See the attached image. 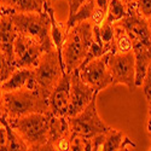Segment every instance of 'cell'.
Here are the masks:
<instances>
[{
  "instance_id": "ba28073f",
  "label": "cell",
  "mask_w": 151,
  "mask_h": 151,
  "mask_svg": "<svg viewBox=\"0 0 151 151\" xmlns=\"http://www.w3.org/2000/svg\"><path fill=\"white\" fill-rule=\"evenodd\" d=\"M108 53L83 63L78 69L81 80L98 93L112 86V79L108 69Z\"/></svg>"
},
{
  "instance_id": "1f68e13d",
  "label": "cell",
  "mask_w": 151,
  "mask_h": 151,
  "mask_svg": "<svg viewBox=\"0 0 151 151\" xmlns=\"http://www.w3.org/2000/svg\"><path fill=\"white\" fill-rule=\"evenodd\" d=\"M121 1H123L126 5H128V4H131V3H133L134 0H121Z\"/></svg>"
},
{
  "instance_id": "e0dca14e",
  "label": "cell",
  "mask_w": 151,
  "mask_h": 151,
  "mask_svg": "<svg viewBox=\"0 0 151 151\" xmlns=\"http://www.w3.org/2000/svg\"><path fill=\"white\" fill-rule=\"evenodd\" d=\"M133 52L135 58V85L137 87H142L147 67L151 62V48L142 44H135L133 45Z\"/></svg>"
},
{
  "instance_id": "ac0fdd59",
  "label": "cell",
  "mask_w": 151,
  "mask_h": 151,
  "mask_svg": "<svg viewBox=\"0 0 151 151\" xmlns=\"http://www.w3.org/2000/svg\"><path fill=\"white\" fill-rule=\"evenodd\" d=\"M33 80V69L29 68H17L10 75V78L1 83L3 92L17 91L24 87H30Z\"/></svg>"
},
{
  "instance_id": "9c48e42d",
  "label": "cell",
  "mask_w": 151,
  "mask_h": 151,
  "mask_svg": "<svg viewBox=\"0 0 151 151\" xmlns=\"http://www.w3.org/2000/svg\"><path fill=\"white\" fill-rule=\"evenodd\" d=\"M127 6V15L116 23L128 33L133 45L142 44L151 48V26L149 19L138 12L134 3H131Z\"/></svg>"
},
{
  "instance_id": "7402d4cb",
  "label": "cell",
  "mask_w": 151,
  "mask_h": 151,
  "mask_svg": "<svg viewBox=\"0 0 151 151\" xmlns=\"http://www.w3.org/2000/svg\"><path fill=\"white\" fill-rule=\"evenodd\" d=\"M114 41H115V30L114 23L104 22L99 29V44L103 46L105 52H112L114 50Z\"/></svg>"
},
{
  "instance_id": "4fadbf2b",
  "label": "cell",
  "mask_w": 151,
  "mask_h": 151,
  "mask_svg": "<svg viewBox=\"0 0 151 151\" xmlns=\"http://www.w3.org/2000/svg\"><path fill=\"white\" fill-rule=\"evenodd\" d=\"M11 14H3L0 18V50L4 52L6 58L14 64V47L17 37Z\"/></svg>"
},
{
  "instance_id": "44dd1931",
  "label": "cell",
  "mask_w": 151,
  "mask_h": 151,
  "mask_svg": "<svg viewBox=\"0 0 151 151\" xmlns=\"http://www.w3.org/2000/svg\"><path fill=\"white\" fill-rule=\"evenodd\" d=\"M0 122L4 124V127L6 129V134H7V150L9 151H14V150H29L27 144L24 143V140L21 138V135L11 127L10 123L7 122V120L5 117H3Z\"/></svg>"
},
{
  "instance_id": "4316f807",
  "label": "cell",
  "mask_w": 151,
  "mask_h": 151,
  "mask_svg": "<svg viewBox=\"0 0 151 151\" xmlns=\"http://www.w3.org/2000/svg\"><path fill=\"white\" fill-rule=\"evenodd\" d=\"M142 88H143V92H144V96H145L146 100H150V98H151V62H150L147 70H146V74L144 76V80H143V83H142Z\"/></svg>"
},
{
  "instance_id": "30bf717a",
  "label": "cell",
  "mask_w": 151,
  "mask_h": 151,
  "mask_svg": "<svg viewBox=\"0 0 151 151\" xmlns=\"http://www.w3.org/2000/svg\"><path fill=\"white\" fill-rule=\"evenodd\" d=\"M46 48L35 39L17 34L14 47V65L17 68L34 69Z\"/></svg>"
},
{
  "instance_id": "e575fe53",
  "label": "cell",
  "mask_w": 151,
  "mask_h": 151,
  "mask_svg": "<svg viewBox=\"0 0 151 151\" xmlns=\"http://www.w3.org/2000/svg\"><path fill=\"white\" fill-rule=\"evenodd\" d=\"M147 103H149V108H151V98H150V100H147Z\"/></svg>"
},
{
  "instance_id": "f546056e",
  "label": "cell",
  "mask_w": 151,
  "mask_h": 151,
  "mask_svg": "<svg viewBox=\"0 0 151 151\" xmlns=\"http://www.w3.org/2000/svg\"><path fill=\"white\" fill-rule=\"evenodd\" d=\"M147 132L151 135V108H149V119H147ZM151 150V147H150Z\"/></svg>"
},
{
  "instance_id": "603a6c76",
  "label": "cell",
  "mask_w": 151,
  "mask_h": 151,
  "mask_svg": "<svg viewBox=\"0 0 151 151\" xmlns=\"http://www.w3.org/2000/svg\"><path fill=\"white\" fill-rule=\"evenodd\" d=\"M128 6L121 0H109L108 5V14L105 21L109 23H115L120 19H122L127 15Z\"/></svg>"
},
{
  "instance_id": "2e32d148",
  "label": "cell",
  "mask_w": 151,
  "mask_h": 151,
  "mask_svg": "<svg viewBox=\"0 0 151 151\" xmlns=\"http://www.w3.org/2000/svg\"><path fill=\"white\" fill-rule=\"evenodd\" d=\"M135 143H133L129 138L126 137L122 132L109 128L103 137V143L100 150L103 151H116V150H128V147L135 149Z\"/></svg>"
},
{
  "instance_id": "ffe728a7",
  "label": "cell",
  "mask_w": 151,
  "mask_h": 151,
  "mask_svg": "<svg viewBox=\"0 0 151 151\" xmlns=\"http://www.w3.org/2000/svg\"><path fill=\"white\" fill-rule=\"evenodd\" d=\"M94 6H96V0H87L86 3H83L79 10L75 12L73 16H70L67 21L68 23V27L71 28L73 26L85 21H90L92 15H93V11H94Z\"/></svg>"
},
{
  "instance_id": "52a82bcc",
  "label": "cell",
  "mask_w": 151,
  "mask_h": 151,
  "mask_svg": "<svg viewBox=\"0 0 151 151\" xmlns=\"http://www.w3.org/2000/svg\"><path fill=\"white\" fill-rule=\"evenodd\" d=\"M108 69L112 79V86L122 83L133 92L137 88L135 85V58L134 52L108 53Z\"/></svg>"
},
{
  "instance_id": "83f0119b",
  "label": "cell",
  "mask_w": 151,
  "mask_h": 151,
  "mask_svg": "<svg viewBox=\"0 0 151 151\" xmlns=\"http://www.w3.org/2000/svg\"><path fill=\"white\" fill-rule=\"evenodd\" d=\"M7 150V134L4 124L0 122V151Z\"/></svg>"
},
{
  "instance_id": "484cf974",
  "label": "cell",
  "mask_w": 151,
  "mask_h": 151,
  "mask_svg": "<svg viewBox=\"0 0 151 151\" xmlns=\"http://www.w3.org/2000/svg\"><path fill=\"white\" fill-rule=\"evenodd\" d=\"M133 3L142 16L147 19L151 17V0H134Z\"/></svg>"
},
{
  "instance_id": "3957f363",
  "label": "cell",
  "mask_w": 151,
  "mask_h": 151,
  "mask_svg": "<svg viewBox=\"0 0 151 151\" xmlns=\"http://www.w3.org/2000/svg\"><path fill=\"white\" fill-rule=\"evenodd\" d=\"M63 74L64 68L57 48L47 50L42 53L37 65L33 69V80L29 88L35 91L40 97L48 99Z\"/></svg>"
},
{
  "instance_id": "8d00e7d4",
  "label": "cell",
  "mask_w": 151,
  "mask_h": 151,
  "mask_svg": "<svg viewBox=\"0 0 151 151\" xmlns=\"http://www.w3.org/2000/svg\"><path fill=\"white\" fill-rule=\"evenodd\" d=\"M149 23H150V26H151V17L149 18Z\"/></svg>"
},
{
  "instance_id": "836d02e7",
  "label": "cell",
  "mask_w": 151,
  "mask_h": 151,
  "mask_svg": "<svg viewBox=\"0 0 151 151\" xmlns=\"http://www.w3.org/2000/svg\"><path fill=\"white\" fill-rule=\"evenodd\" d=\"M46 1H48V3H51V4H53L55 1H57V0H46Z\"/></svg>"
},
{
  "instance_id": "cb8c5ba5",
  "label": "cell",
  "mask_w": 151,
  "mask_h": 151,
  "mask_svg": "<svg viewBox=\"0 0 151 151\" xmlns=\"http://www.w3.org/2000/svg\"><path fill=\"white\" fill-rule=\"evenodd\" d=\"M15 69L16 67L6 58L4 52L0 50V82L6 81L10 78V75L15 71Z\"/></svg>"
},
{
  "instance_id": "8992f818",
  "label": "cell",
  "mask_w": 151,
  "mask_h": 151,
  "mask_svg": "<svg viewBox=\"0 0 151 151\" xmlns=\"http://www.w3.org/2000/svg\"><path fill=\"white\" fill-rule=\"evenodd\" d=\"M69 128L74 135H80L83 138H92L105 133L110 127L103 122L97 111V97L78 115L67 117Z\"/></svg>"
},
{
  "instance_id": "7c38bea8",
  "label": "cell",
  "mask_w": 151,
  "mask_h": 151,
  "mask_svg": "<svg viewBox=\"0 0 151 151\" xmlns=\"http://www.w3.org/2000/svg\"><path fill=\"white\" fill-rule=\"evenodd\" d=\"M70 102V74L64 71L59 82L48 98L50 114L57 117H67Z\"/></svg>"
},
{
  "instance_id": "d590c367",
  "label": "cell",
  "mask_w": 151,
  "mask_h": 151,
  "mask_svg": "<svg viewBox=\"0 0 151 151\" xmlns=\"http://www.w3.org/2000/svg\"><path fill=\"white\" fill-rule=\"evenodd\" d=\"M1 15H3V10H1V7H0V18H1Z\"/></svg>"
},
{
  "instance_id": "4dcf8cb0",
  "label": "cell",
  "mask_w": 151,
  "mask_h": 151,
  "mask_svg": "<svg viewBox=\"0 0 151 151\" xmlns=\"http://www.w3.org/2000/svg\"><path fill=\"white\" fill-rule=\"evenodd\" d=\"M4 117V112H3V108H1V104H0V121H1V119Z\"/></svg>"
},
{
  "instance_id": "6da1fadb",
  "label": "cell",
  "mask_w": 151,
  "mask_h": 151,
  "mask_svg": "<svg viewBox=\"0 0 151 151\" xmlns=\"http://www.w3.org/2000/svg\"><path fill=\"white\" fill-rule=\"evenodd\" d=\"M93 41V29L90 21L75 24L68 30L62 47V63L67 74H71L81 67Z\"/></svg>"
},
{
  "instance_id": "277c9868",
  "label": "cell",
  "mask_w": 151,
  "mask_h": 151,
  "mask_svg": "<svg viewBox=\"0 0 151 151\" xmlns=\"http://www.w3.org/2000/svg\"><path fill=\"white\" fill-rule=\"evenodd\" d=\"M50 119V112H33L15 120H7V122L21 135L29 150L48 151Z\"/></svg>"
},
{
  "instance_id": "9a60e30c",
  "label": "cell",
  "mask_w": 151,
  "mask_h": 151,
  "mask_svg": "<svg viewBox=\"0 0 151 151\" xmlns=\"http://www.w3.org/2000/svg\"><path fill=\"white\" fill-rule=\"evenodd\" d=\"M46 0H0L3 14L15 12H42Z\"/></svg>"
},
{
  "instance_id": "d6986e66",
  "label": "cell",
  "mask_w": 151,
  "mask_h": 151,
  "mask_svg": "<svg viewBox=\"0 0 151 151\" xmlns=\"http://www.w3.org/2000/svg\"><path fill=\"white\" fill-rule=\"evenodd\" d=\"M114 30H115V41H114V50L112 52H120V53H127L133 51V41L128 33L121 27L119 23H114Z\"/></svg>"
},
{
  "instance_id": "d4e9b609",
  "label": "cell",
  "mask_w": 151,
  "mask_h": 151,
  "mask_svg": "<svg viewBox=\"0 0 151 151\" xmlns=\"http://www.w3.org/2000/svg\"><path fill=\"white\" fill-rule=\"evenodd\" d=\"M90 151L92 150V140L88 138H83L80 135H74L71 139V151Z\"/></svg>"
},
{
  "instance_id": "d6a6232c",
  "label": "cell",
  "mask_w": 151,
  "mask_h": 151,
  "mask_svg": "<svg viewBox=\"0 0 151 151\" xmlns=\"http://www.w3.org/2000/svg\"><path fill=\"white\" fill-rule=\"evenodd\" d=\"M1 83L3 82H0V102H1V97H3V93H4L3 90H1Z\"/></svg>"
},
{
  "instance_id": "8fae6325",
  "label": "cell",
  "mask_w": 151,
  "mask_h": 151,
  "mask_svg": "<svg viewBox=\"0 0 151 151\" xmlns=\"http://www.w3.org/2000/svg\"><path fill=\"white\" fill-rule=\"evenodd\" d=\"M97 96L98 92L81 80L79 71H73L70 74V102L67 117L78 115Z\"/></svg>"
},
{
  "instance_id": "7a4b0ae2",
  "label": "cell",
  "mask_w": 151,
  "mask_h": 151,
  "mask_svg": "<svg viewBox=\"0 0 151 151\" xmlns=\"http://www.w3.org/2000/svg\"><path fill=\"white\" fill-rule=\"evenodd\" d=\"M0 104L6 120H15L33 112H50L48 99L40 97L28 87L17 91L4 92Z\"/></svg>"
},
{
  "instance_id": "f1b7e54d",
  "label": "cell",
  "mask_w": 151,
  "mask_h": 151,
  "mask_svg": "<svg viewBox=\"0 0 151 151\" xmlns=\"http://www.w3.org/2000/svg\"><path fill=\"white\" fill-rule=\"evenodd\" d=\"M86 1L87 0H68V3H69V17L73 16L75 12L79 10V7Z\"/></svg>"
},
{
  "instance_id": "5b68a950",
  "label": "cell",
  "mask_w": 151,
  "mask_h": 151,
  "mask_svg": "<svg viewBox=\"0 0 151 151\" xmlns=\"http://www.w3.org/2000/svg\"><path fill=\"white\" fill-rule=\"evenodd\" d=\"M11 18L18 34L33 37L46 51L55 48L51 37V21L46 10L42 12H15L11 14Z\"/></svg>"
},
{
  "instance_id": "5bb4252c",
  "label": "cell",
  "mask_w": 151,
  "mask_h": 151,
  "mask_svg": "<svg viewBox=\"0 0 151 151\" xmlns=\"http://www.w3.org/2000/svg\"><path fill=\"white\" fill-rule=\"evenodd\" d=\"M47 14L50 16V21H51V37H52V41H53V45L55 47L57 48L58 51V55L62 59V47H63V44H64V40H65V36L68 34V30L70 29L68 27V23H63V22H58L55 17V9L52 6L51 3L48 1H45V7H44Z\"/></svg>"
}]
</instances>
